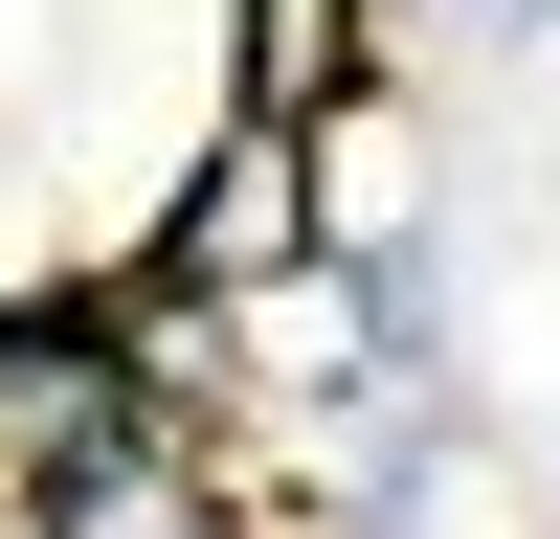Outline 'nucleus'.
I'll use <instances>...</instances> for the list:
<instances>
[{
  "instance_id": "1",
  "label": "nucleus",
  "mask_w": 560,
  "mask_h": 539,
  "mask_svg": "<svg viewBox=\"0 0 560 539\" xmlns=\"http://www.w3.org/2000/svg\"><path fill=\"white\" fill-rule=\"evenodd\" d=\"M337 135H292V113H224L202 158H179V203L135 225L113 270H158V293H224V314H269V293H314V248H337Z\"/></svg>"
},
{
  "instance_id": "2",
  "label": "nucleus",
  "mask_w": 560,
  "mask_h": 539,
  "mask_svg": "<svg viewBox=\"0 0 560 539\" xmlns=\"http://www.w3.org/2000/svg\"><path fill=\"white\" fill-rule=\"evenodd\" d=\"M382 68H404V45H382V0H224V113H292V135H337Z\"/></svg>"
},
{
  "instance_id": "3",
  "label": "nucleus",
  "mask_w": 560,
  "mask_h": 539,
  "mask_svg": "<svg viewBox=\"0 0 560 539\" xmlns=\"http://www.w3.org/2000/svg\"><path fill=\"white\" fill-rule=\"evenodd\" d=\"M247 494H224V449H179V427H135V449H90V472H23V539H224Z\"/></svg>"
},
{
  "instance_id": "4",
  "label": "nucleus",
  "mask_w": 560,
  "mask_h": 539,
  "mask_svg": "<svg viewBox=\"0 0 560 539\" xmlns=\"http://www.w3.org/2000/svg\"><path fill=\"white\" fill-rule=\"evenodd\" d=\"M224 539H337V517H224Z\"/></svg>"
},
{
  "instance_id": "5",
  "label": "nucleus",
  "mask_w": 560,
  "mask_h": 539,
  "mask_svg": "<svg viewBox=\"0 0 560 539\" xmlns=\"http://www.w3.org/2000/svg\"><path fill=\"white\" fill-rule=\"evenodd\" d=\"M538 45H560V0H538Z\"/></svg>"
}]
</instances>
